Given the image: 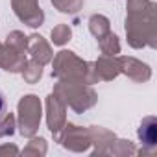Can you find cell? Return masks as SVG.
Here are the masks:
<instances>
[{
	"label": "cell",
	"instance_id": "6da1fadb",
	"mask_svg": "<svg viewBox=\"0 0 157 157\" xmlns=\"http://www.w3.org/2000/svg\"><path fill=\"white\" fill-rule=\"evenodd\" d=\"M4 113H6V98H4L2 93H0V118L4 117Z\"/></svg>",
	"mask_w": 157,
	"mask_h": 157
}]
</instances>
